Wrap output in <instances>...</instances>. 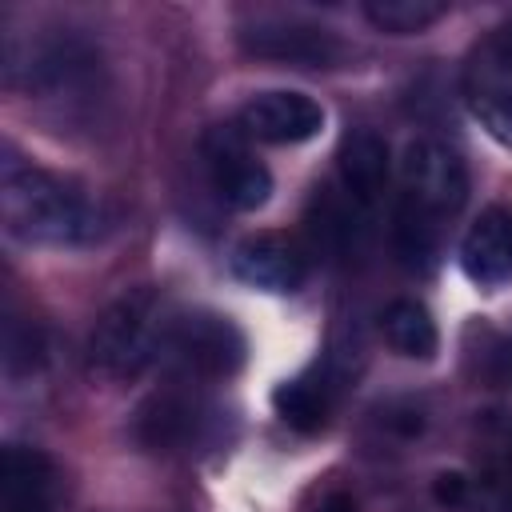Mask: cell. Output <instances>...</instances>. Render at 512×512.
I'll return each instance as SVG.
<instances>
[{
  "label": "cell",
  "mask_w": 512,
  "mask_h": 512,
  "mask_svg": "<svg viewBox=\"0 0 512 512\" xmlns=\"http://www.w3.org/2000/svg\"><path fill=\"white\" fill-rule=\"evenodd\" d=\"M0 216L8 236L40 248H80L100 240L104 216L92 196L4 144L0 160Z\"/></svg>",
  "instance_id": "cell-1"
},
{
  "label": "cell",
  "mask_w": 512,
  "mask_h": 512,
  "mask_svg": "<svg viewBox=\"0 0 512 512\" xmlns=\"http://www.w3.org/2000/svg\"><path fill=\"white\" fill-rule=\"evenodd\" d=\"M164 316H160V300L148 288H132L124 296H116L100 320L92 324L88 336V364L108 376V380H128L136 372H144L156 356H160V340H164Z\"/></svg>",
  "instance_id": "cell-2"
},
{
  "label": "cell",
  "mask_w": 512,
  "mask_h": 512,
  "mask_svg": "<svg viewBox=\"0 0 512 512\" xmlns=\"http://www.w3.org/2000/svg\"><path fill=\"white\" fill-rule=\"evenodd\" d=\"M468 200V168L448 144L420 136L400 156V208L432 228H444Z\"/></svg>",
  "instance_id": "cell-3"
},
{
  "label": "cell",
  "mask_w": 512,
  "mask_h": 512,
  "mask_svg": "<svg viewBox=\"0 0 512 512\" xmlns=\"http://www.w3.org/2000/svg\"><path fill=\"white\" fill-rule=\"evenodd\" d=\"M244 352V332L208 308L168 316L160 340V360L172 364L184 380H228L240 372Z\"/></svg>",
  "instance_id": "cell-4"
},
{
  "label": "cell",
  "mask_w": 512,
  "mask_h": 512,
  "mask_svg": "<svg viewBox=\"0 0 512 512\" xmlns=\"http://www.w3.org/2000/svg\"><path fill=\"white\" fill-rule=\"evenodd\" d=\"M240 48L256 60L292 64V68H336L348 60V44L312 20L300 16H256L240 28Z\"/></svg>",
  "instance_id": "cell-5"
},
{
  "label": "cell",
  "mask_w": 512,
  "mask_h": 512,
  "mask_svg": "<svg viewBox=\"0 0 512 512\" xmlns=\"http://www.w3.org/2000/svg\"><path fill=\"white\" fill-rule=\"evenodd\" d=\"M200 152H204V164H208V176H212V188L220 192V200H228L240 212H252L260 204H268L272 172L248 148V136L240 128H224V124L208 128Z\"/></svg>",
  "instance_id": "cell-6"
},
{
  "label": "cell",
  "mask_w": 512,
  "mask_h": 512,
  "mask_svg": "<svg viewBox=\"0 0 512 512\" xmlns=\"http://www.w3.org/2000/svg\"><path fill=\"white\" fill-rule=\"evenodd\" d=\"M236 128L248 140H264V144H304V140L320 136L324 108L304 92L272 88V92H256L240 108Z\"/></svg>",
  "instance_id": "cell-7"
},
{
  "label": "cell",
  "mask_w": 512,
  "mask_h": 512,
  "mask_svg": "<svg viewBox=\"0 0 512 512\" xmlns=\"http://www.w3.org/2000/svg\"><path fill=\"white\" fill-rule=\"evenodd\" d=\"M232 272L260 292H296L308 276V256L284 232H252L232 248Z\"/></svg>",
  "instance_id": "cell-8"
},
{
  "label": "cell",
  "mask_w": 512,
  "mask_h": 512,
  "mask_svg": "<svg viewBox=\"0 0 512 512\" xmlns=\"http://www.w3.org/2000/svg\"><path fill=\"white\" fill-rule=\"evenodd\" d=\"M464 104L496 144L512 148V64L492 56L484 44H476L468 56Z\"/></svg>",
  "instance_id": "cell-9"
},
{
  "label": "cell",
  "mask_w": 512,
  "mask_h": 512,
  "mask_svg": "<svg viewBox=\"0 0 512 512\" xmlns=\"http://www.w3.org/2000/svg\"><path fill=\"white\" fill-rule=\"evenodd\" d=\"M460 268L476 288H504L512 280V208L488 204L460 240Z\"/></svg>",
  "instance_id": "cell-10"
},
{
  "label": "cell",
  "mask_w": 512,
  "mask_h": 512,
  "mask_svg": "<svg viewBox=\"0 0 512 512\" xmlns=\"http://www.w3.org/2000/svg\"><path fill=\"white\" fill-rule=\"evenodd\" d=\"M56 464L28 444H8L0 460V512H56Z\"/></svg>",
  "instance_id": "cell-11"
},
{
  "label": "cell",
  "mask_w": 512,
  "mask_h": 512,
  "mask_svg": "<svg viewBox=\"0 0 512 512\" xmlns=\"http://www.w3.org/2000/svg\"><path fill=\"white\" fill-rule=\"evenodd\" d=\"M136 436L152 452H188L204 436V412L192 396L164 392L136 412Z\"/></svg>",
  "instance_id": "cell-12"
},
{
  "label": "cell",
  "mask_w": 512,
  "mask_h": 512,
  "mask_svg": "<svg viewBox=\"0 0 512 512\" xmlns=\"http://www.w3.org/2000/svg\"><path fill=\"white\" fill-rule=\"evenodd\" d=\"M336 168H340V184H344L352 208H372L376 196L388 184V144H384V136L372 132V128H352L340 140Z\"/></svg>",
  "instance_id": "cell-13"
},
{
  "label": "cell",
  "mask_w": 512,
  "mask_h": 512,
  "mask_svg": "<svg viewBox=\"0 0 512 512\" xmlns=\"http://www.w3.org/2000/svg\"><path fill=\"white\" fill-rule=\"evenodd\" d=\"M380 332H384L388 348L408 356V360H432L440 348L436 320L420 300H392L380 312Z\"/></svg>",
  "instance_id": "cell-14"
},
{
  "label": "cell",
  "mask_w": 512,
  "mask_h": 512,
  "mask_svg": "<svg viewBox=\"0 0 512 512\" xmlns=\"http://www.w3.org/2000/svg\"><path fill=\"white\" fill-rule=\"evenodd\" d=\"M364 16L380 32L412 36V32H424L436 20H444L448 16V4L444 0H368L364 4Z\"/></svg>",
  "instance_id": "cell-15"
},
{
  "label": "cell",
  "mask_w": 512,
  "mask_h": 512,
  "mask_svg": "<svg viewBox=\"0 0 512 512\" xmlns=\"http://www.w3.org/2000/svg\"><path fill=\"white\" fill-rule=\"evenodd\" d=\"M272 404H276L280 420L292 424L296 432H316L328 420V392H324V384H312V380H288V384H280L276 396H272Z\"/></svg>",
  "instance_id": "cell-16"
},
{
  "label": "cell",
  "mask_w": 512,
  "mask_h": 512,
  "mask_svg": "<svg viewBox=\"0 0 512 512\" xmlns=\"http://www.w3.org/2000/svg\"><path fill=\"white\" fill-rule=\"evenodd\" d=\"M488 500H492V512H512V436H508L504 460L488 476Z\"/></svg>",
  "instance_id": "cell-17"
},
{
  "label": "cell",
  "mask_w": 512,
  "mask_h": 512,
  "mask_svg": "<svg viewBox=\"0 0 512 512\" xmlns=\"http://www.w3.org/2000/svg\"><path fill=\"white\" fill-rule=\"evenodd\" d=\"M480 44H484L492 56H500L504 64H512V16H508V20H500V24H496Z\"/></svg>",
  "instance_id": "cell-18"
},
{
  "label": "cell",
  "mask_w": 512,
  "mask_h": 512,
  "mask_svg": "<svg viewBox=\"0 0 512 512\" xmlns=\"http://www.w3.org/2000/svg\"><path fill=\"white\" fill-rule=\"evenodd\" d=\"M468 496V480L460 472H440L436 476V500L440 504H460Z\"/></svg>",
  "instance_id": "cell-19"
},
{
  "label": "cell",
  "mask_w": 512,
  "mask_h": 512,
  "mask_svg": "<svg viewBox=\"0 0 512 512\" xmlns=\"http://www.w3.org/2000/svg\"><path fill=\"white\" fill-rule=\"evenodd\" d=\"M496 376H500V380H508V384H512V340H508V344H500V348H496Z\"/></svg>",
  "instance_id": "cell-20"
}]
</instances>
